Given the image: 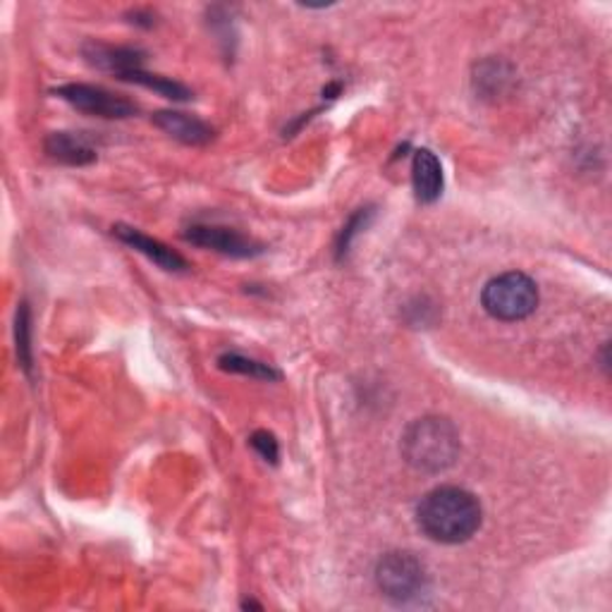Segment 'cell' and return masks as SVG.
I'll return each instance as SVG.
<instances>
[{
	"label": "cell",
	"instance_id": "obj_1",
	"mask_svg": "<svg viewBox=\"0 0 612 612\" xmlns=\"http://www.w3.org/2000/svg\"><path fill=\"white\" fill-rule=\"evenodd\" d=\"M483 509L476 495L457 486L431 491L416 507V525L431 541L455 545L481 529Z\"/></svg>",
	"mask_w": 612,
	"mask_h": 612
},
{
	"label": "cell",
	"instance_id": "obj_2",
	"mask_svg": "<svg viewBox=\"0 0 612 612\" xmlns=\"http://www.w3.org/2000/svg\"><path fill=\"white\" fill-rule=\"evenodd\" d=\"M402 455L414 469L438 474L459 457V433L450 419H416L402 436Z\"/></svg>",
	"mask_w": 612,
	"mask_h": 612
},
{
	"label": "cell",
	"instance_id": "obj_3",
	"mask_svg": "<svg viewBox=\"0 0 612 612\" xmlns=\"http://www.w3.org/2000/svg\"><path fill=\"white\" fill-rule=\"evenodd\" d=\"M481 304L497 321H521L539 306V287L527 273L509 271L489 280Z\"/></svg>",
	"mask_w": 612,
	"mask_h": 612
},
{
	"label": "cell",
	"instance_id": "obj_4",
	"mask_svg": "<svg viewBox=\"0 0 612 612\" xmlns=\"http://www.w3.org/2000/svg\"><path fill=\"white\" fill-rule=\"evenodd\" d=\"M376 584L388 601L410 605L421 601L428 591V572L412 553H388L376 567Z\"/></svg>",
	"mask_w": 612,
	"mask_h": 612
},
{
	"label": "cell",
	"instance_id": "obj_5",
	"mask_svg": "<svg viewBox=\"0 0 612 612\" xmlns=\"http://www.w3.org/2000/svg\"><path fill=\"white\" fill-rule=\"evenodd\" d=\"M56 94L62 101H68V104L80 113L96 115V118H106V120L132 118V115L139 110L134 101L125 98L120 94H113L108 89L94 84H66L56 89Z\"/></svg>",
	"mask_w": 612,
	"mask_h": 612
},
{
	"label": "cell",
	"instance_id": "obj_6",
	"mask_svg": "<svg viewBox=\"0 0 612 612\" xmlns=\"http://www.w3.org/2000/svg\"><path fill=\"white\" fill-rule=\"evenodd\" d=\"M185 239L201 249H213L233 259H254L263 251V245H259V242L237 233L233 227L221 225H191L187 227Z\"/></svg>",
	"mask_w": 612,
	"mask_h": 612
},
{
	"label": "cell",
	"instance_id": "obj_7",
	"mask_svg": "<svg viewBox=\"0 0 612 612\" xmlns=\"http://www.w3.org/2000/svg\"><path fill=\"white\" fill-rule=\"evenodd\" d=\"M113 235L118 237L120 242H125L127 247H132L134 251L144 254L149 261L156 263L163 271H170V273H183L187 271V261L180 257V254L173 251L168 245H163L161 239H153L149 235H144L142 229L130 227V225H115L113 227Z\"/></svg>",
	"mask_w": 612,
	"mask_h": 612
},
{
	"label": "cell",
	"instance_id": "obj_8",
	"mask_svg": "<svg viewBox=\"0 0 612 612\" xmlns=\"http://www.w3.org/2000/svg\"><path fill=\"white\" fill-rule=\"evenodd\" d=\"M82 54L89 66L118 74L120 80L125 74L142 70V66H144V50L130 48V46H108L101 42H86Z\"/></svg>",
	"mask_w": 612,
	"mask_h": 612
},
{
	"label": "cell",
	"instance_id": "obj_9",
	"mask_svg": "<svg viewBox=\"0 0 612 612\" xmlns=\"http://www.w3.org/2000/svg\"><path fill=\"white\" fill-rule=\"evenodd\" d=\"M151 122L163 130L165 134H170L173 139L189 146H203L213 139V127L199 120L197 115L180 113V110H161L151 118Z\"/></svg>",
	"mask_w": 612,
	"mask_h": 612
},
{
	"label": "cell",
	"instance_id": "obj_10",
	"mask_svg": "<svg viewBox=\"0 0 612 612\" xmlns=\"http://www.w3.org/2000/svg\"><path fill=\"white\" fill-rule=\"evenodd\" d=\"M412 185L419 203L438 201L445 187L443 165L436 158V153L428 149H419L412 161Z\"/></svg>",
	"mask_w": 612,
	"mask_h": 612
},
{
	"label": "cell",
	"instance_id": "obj_11",
	"mask_svg": "<svg viewBox=\"0 0 612 612\" xmlns=\"http://www.w3.org/2000/svg\"><path fill=\"white\" fill-rule=\"evenodd\" d=\"M46 153L58 163L66 165H89L96 161L94 146L82 134L54 132L46 139Z\"/></svg>",
	"mask_w": 612,
	"mask_h": 612
},
{
	"label": "cell",
	"instance_id": "obj_12",
	"mask_svg": "<svg viewBox=\"0 0 612 612\" xmlns=\"http://www.w3.org/2000/svg\"><path fill=\"white\" fill-rule=\"evenodd\" d=\"M125 82H134V84H142L146 89H151V92H156L165 98H170V101H189L191 98V92L180 84V82H175V80H168V76H161V74H151L146 70H134L130 74H125L122 76Z\"/></svg>",
	"mask_w": 612,
	"mask_h": 612
},
{
	"label": "cell",
	"instance_id": "obj_13",
	"mask_svg": "<svg viewBox=\"0 0 612 612\" xmlns=\"http://www.w3.org/2000/svg\"><path fill=\"white\" fill-rule=\"evenodd\" d=\"M219 366L223 368V372L242 374V376H251V378H263V380H275V378H280V374L273 372V368L268 366V364H261V362H257V360H249V356H242V354H237V352L223 354L221 360H219Z\"/></svg>",
	"mask_w": 612,
	"mask_h": 612
},
{
	"label": "cell",
	"instance_id": "obj_14",
	"mask_svg": "<svg viewBox=\"0 0 612 612\" xmlns=\"http://www.w3.org/2000/svg\"><path fill=\"white\" fill-rule=\"evenodd\" d=\"M372 215V209H362L356 215H352V221L342 227V233H340V239H338V257H342V254H348L350 245H352V239L356 237V233L366 225V219Z\"/></svg>",
	"mask_w": 612,
	"mask_h": 612
},
{
	"label": "cell",
	"instance_id": "obj_15",
	"mask_svg": "<svg viewBox=\"0 0 612 612\" xmlns=\"http://www.w3.org/2000/svg\"><path fill=\"white\" fill-rule=\"evenodd\" d=\"M251 448L257 450L266 462H271V464H275L278 462V455H280V450H278V440L273 438V433H268V431H257L251 436Z\"/></svg>",
	"mask_w": 612,
	"mask_h": 612
},
{
	"label": "cell",
	"instance_id": "obj_16",
	"mask_svg": "<svg viewBox=\"0 0 612 612\" xmlns=\"http://www.w3.org/2000/svg\"><path fill=\"white\" fill-rule=\"evenodd\" d=\"M17 350H20V360L24 366H32V354H30V311L24 309L17 314Z\"/></svg>",
	"mask_w": 612,
	"mask_h": 612
}]
</instances>
